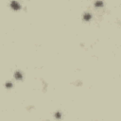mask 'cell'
Returning a JSON list of instances; mask_svg holds the SVG:
<instances>
[{
    "label": "cell",
    "mask_w": 121,
    "mask_h": 121,
    "mask_svg": "<svg viewBox=\"0 0 121 121\" xmlns=\"http://www.w3.org/2000/svg\"><path fill=\"white\" fill-rule=\"evenodd\" d=\"M9 7L11 8V9H13V10H20L21 9V5L19 4V2L18 1H16V0H12V1H10V3H9Z\"/></svg>",
    "instance_id": "obj_1"
},
{
    "label": "cell",
    "mask_w": 121,
    "mask_h": 121,
    "mask_svg": "<svg viewBox=\"0 0 121 121\" xmlns=\"http://www.w3.org/2000/svg\"><path fill=\"white\" fill-rule=\"evenodd\" d=\"M82 19H83V21H85V22H89V21L92 19V14H91L90 12H85V13H83V15H82Z\"/></svg>",
    "instance_id": "obj_2"
},
{
    "label": "cell",
    "mask_w": 121,
    "mask_h": 121,
    "mask_svg": "<svg viewBox=\"0 0 121 121\" xmlns=\"http://www.w3.org/2000/svg\"><path fill=\"white\" fill-rule=\"evenodd\" d=\"M13 76H14V78L17 79V80H22L23 79V74L20 71H15Z\"/></svg>",
    "instance_id": "obj_3"
},
{
    "label": "cell",
    "mask_w": 121,
    "mask_h": 121,
    "mask_svg": "<svg viewBox=\"0 0 121 121\" xmlns=\"http://www.w3.org/2000/svg\"><path fill=\"white\" fill-rule=\"evenodd\" d=\"M94 6L95 8H102L104 6V2L102 0H95V2L94 3Z\"/></svg>",
    "instance_id": "obj_4"
},
{
    "label": "cell",
    "mask_w": 121,
    "mask_h": 121,
    "mask_svg": "<svg viewBox=\"0 0 121 121\" xmlns=\"http://www.w3.org/2000/svg\"><path fill=\"white\" fill-rule=\"evenodd\" d=\"M12 83L10 82V81H7L6 83H5V87L7 88V89H10V88H12Z\"/></svg>",
    "instance_id": "obj_5"
},
{
    "label": "cell",
    "mask_w": 121,
    "mask_h": 121,
    "mask_svg": "<svg viewBox=\"0 0 121 121\" xmlns=\"http://www.w3.org/2000/svg\"><path fill=\"white\" fill-rule=\"evenodd\" d=\"M54 115H55V117H56L57 119H60V118H61V112H56Z\"/></svg>",
    "instance_id": "obj_6"
}]
</instances>
